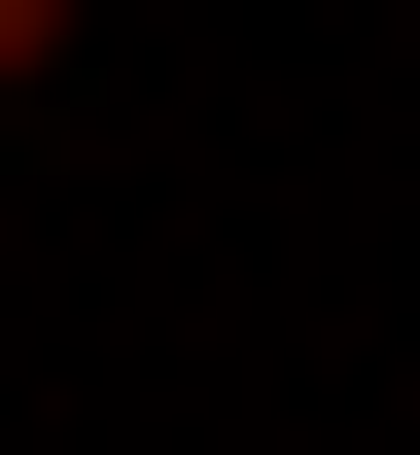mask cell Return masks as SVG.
I'll list each match as a JSON object with an SVG mask.
<instances>
[{"instance_id": "6da1fadb", "label": "cell", "mask_w": 420, "mask_h": 455, "mask_svg": "<svg viewBox=\"0 0 420 455\" xmlns=\"http://www.w3.org/2000/svg\"><path fill=\"white\" fill-rule=\"evenodd\" d=\"M36 70H70V0H0V106H36Z\"/></svg>"}]
</instances>
